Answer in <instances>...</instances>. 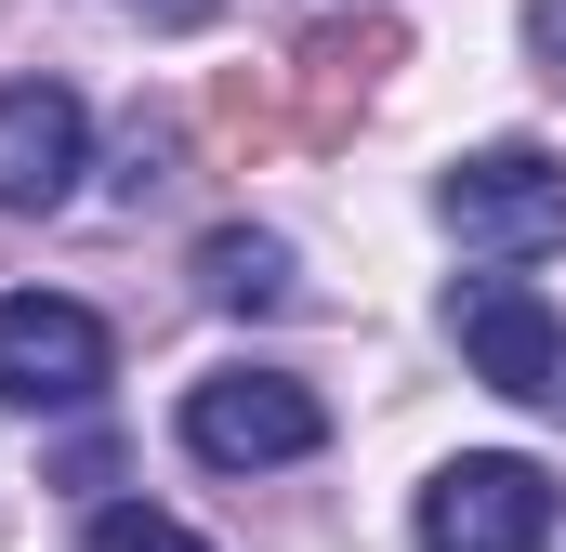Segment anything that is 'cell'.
<instances>
[{
	"instance_id": "7a4b0ae2",
	"label": "cell",
	"mask_w": 566,
	"mask_h": 552,
	"mask_svg": "<svg viewBox=\"0 0 566 552\" xmlns=\"http://www.w3.org/2000/svg\"><path fill=\"white\" fill-rule=\"evenodd\" d=\"M185 447L211 474H277V460H316L329 447V408L290 382V369H211L185 395Z\"/></svg>"
},
{
	"instance_id": "8992f818",
	"label": "cell",
	"mask_w": 566,
	"mask_h": 552,
	"mask_svg": "<svg viewBox=\"0 0 566 552\" xmlns=\"http://www.w3.org/2000/svg\"><path fill=\"white\" fill-rule=\"evenodd\" d=\"M93 158V119L66 79H0V211H53Z\"/></svg>"
},
{
	"instance_id": "277c9868",
	"label": "cell",
	"mask_w": 566,
	"mask_h": 552,
	"mask_svg": "<svg viewBox=\"0 0 566 552\" xmlns=\"http://www.w3.org/2000/svg\"><path fill=\"white\" fill-rule=\"evenodd\" d=\"M554 540V474L514 447H474L422 487V552H541Z\"/></svg>"
},
{
	"instance_id": "9c48e42d",
	"label": "cell",
	"mask_w": 566,
	"mask_h": 552,
	"mask_svg": "<svg viewBox=\"0 0 566 552\" xmlns=\"http://www.w3.org/2000/svg\"><path fill=\"white\" fill-rule=\"evenodd\" d=\"M80 552H211V540L171 527V513H145V500H106V513L80 527Z\"/></svg>"
},
{
	"instance_id": "5b68a950",
	"label": "cell",
	"mask_w": 566,
	"mask_h": 552,
	"mask_svg": "<svg viewBox=\"0 0 566 552\" xmlns=\"http://www.w3.org/2000/svg\"><path fill=\"white\" fill-rule=\"evenodd\" d=\"M448 342H461V369H474V382H501V395L554 408L566 329H554V302H541L527 276H461V289H448Z\"/></svg>"
},
{
	"instance_id": "3957f363",
	"label": "cell",
	"mask_w": 566,
	"mask_h": 552,
	"mask_svg": "<svg viewBox=\"0 0 566 552\" xmlns=\"http://www.w3.org/2000/svg\"><path fill=\"white\" fill-rule=\"evenodd\" d=\"M106 369H119V342H106V316L93 302H66V289H13L0 302V408H93L106 395Z\"/></svg>"
},
{
	"instance_id": "8fae6325",
	"label": "cell",
	"mask_w": 566,
	"mask_h": 552,
	"mask_svg": "<svg viewBox=\"0 0 566 552\" xmlns=\"http://www.w3.org/2000/svg\"><path fill=\"white\" fill-rule=\"evenodd\" d=\"M119 13H145V26H158V40H185V26H211V13H224V0H119Z\"/></svg>"
},
{
	"instance_id": "ba28073f",
	"label": "cell",
	"mask_w": 566,
	"mask_h": 552,
	"mask_svg": "<svg viewBox=\"0 0 566 552\" xmlns=\"http://www.w3.org/2000/svg\"><path fill=\"white\" fill-rule=\"evenodd\" d=\"M198 302H224V316L290 302V237H264V224H211V237H198Z\"/></svg>"
},
{
	"instance_id": "7c38bea8",
	"label": "cell",
	"mask_w": 566,
	"mask_h": 552,
	"mask_svg": "<svg viewBox=\"0 0 566 552\" xmlns=\"http://www.w3.org/2000/svg\"><path fill=\"white\" fill-rule=\"evenodd\" d=\"M527 53H541V66L566 79V0H527Z\"/></svg>"
},
{
	"instance_id": "4fadbf2b",
	"label": "cell",
	"mask_w": 566,
	"mask_h": 552,
	"mask_svg": "<svg viewBox=\"0 0 566 552\" xmlns=\"http://www.w3.org/2000/svg\"><path fill=\"white\" fill-rule=\"evenodd\" d=\"M554 421H566V369H554Z\"/></svg>"
},
{
	"instance_id": "30bf717a",
	"label": "cell",
	"mask_w": 566,
	"mask_h": 552,
	"mask_svg": "<svg viewBox=\"0 0 566 552\" xmlns=\"http://www.w3.org/2000/svg\"><path fill=\"white\" fill-rule=\"evenodd\" d=\"M119 198H171V119H133V132H119Z\"/></svg>"
},
{
	"instance_id": "52a82bcc",
	"label": "cell",
	"mask_w": 566,
	"mask_h": 552,
	"mask_svg": "<svg viewBox=\"0 0 566 552\" xmlns=\"http://www.w3.org/2000/svg\"><path fill=\"white\" fill-rule=\"evenodd\" d=\"M396 53H409V40H396L382 13H369V26H316V40L290 53V106H303V132H343V119L369 106V79H382Z\"/></svg>"
},
{
	"instance_id": "6da1fadb",
	"label": "cell",
	"mask_w": 566,
	"mask_h": 552,
	"mask_svg": "<svg viewBox=\"0 0 566 552\" xmlns=\"http://www.w3.org/2000/svg\"><path fill=\"white\" fill-rule=\"evenodd\" d=\"M434 224L461 251H488V264H541V251H566V158H541V145H474L434 184Z\"/></svg>"
}]
</instances>
